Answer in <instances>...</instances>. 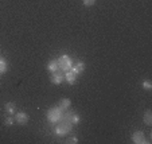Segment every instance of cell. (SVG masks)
Returning <instances> with one entry per match:
<instances>
[{
    "label": "cell",
    "mask_w": 152,
    "mask_h": 144,
    "mask_svg": "<svg viewBox=\"0 0 152 144\" xmlns=\"http://www.w3.org/2000/svg\"><path fill=\"white\" fill-rule=\"evenodd\" d=\"M72 66H73V62L70 59V57H67V55H62L58 59V69L63 70V72H67V70L72 69Z\"/></svg>",
    "instance_id": "obj_3"
},
{
    "label": "cell",
    "mask_w": 152,
    "mask_h": 144,
    "mask_svg": "<svg viewBox=\"0 0 152 144\" xmlns=\"http://www.w3.org/2000/svg\"><path fill=\"white\" fill-rule=\"evenodd\" d=\"M67 143H73V144H75V143H78V140H77V137H70L69 140H67Z\"/></svg>",
    "instance_id": "obj_18"
},
{
    "label": "cell",
    "mask_w": 152,
    "mask_h": 144,
    "mask_svg": "<svg viewBox=\"0 0 152 144\" xmlns=\"http://www.w3.org/2000/svg\"><path fill=\"white\" fill-rule=\"evenodd\" d=\"M47 69L50 70V72H57L58 69V61H50L49 65H47Z\"/></svg>",
    "instance_id": "obj_12"
},
{
    "label": "cell",
    "mask_w": 152,
    "mask_h": 144,
    "mask_svg": "<svg viewBox=\"0 0 152 144\" xmlns=\"http://www.w3.org/2000/svg\"><path fill=\"white\" fill-rule=\"evenodd\" d=\"M143 88H144V89H145V90H149V89H151V88H152V84H151V82H149L148 80H147V81H144V82H143Z\"/></svg>",
    "instance_id": "obj_16"
},
{
    "label": "cell",
    "mask_w": 152,
    "mask_h": 144,
    "mask_svg": "<svg viewBox=\"0 0 152 144\" xmlns=\"http://www.w3.org/2000/svg\"><path fill=\"white\" fill-rule=\"evenodd\" d=\"M65 80V74H61V73H57V72H53V74L50 75V81H51L54 85H59L63 82Z\"/></svg>",
    "instance_id": "obj_5"
},
{
    "label": "cell",
    "mask_w": 152,
    "mask_h": 144,
    "mask_svg": "<svg viewBox=\"0 0 152 144\" xmlns=\"http://www.w3.org/2000/svg\"><path fill=\"white\" fill-rule=\"evenodd\" d=\"M70 105H72V101H70L69 98H62V100L59 101V104H58V108H59L61 110H63V112H66L70 108Z\"/></svg>",
    "instance_id": "obj_8"
},
{
    "label": "cell",
    "mask_w": 152,
    "mask_h": 144,
    "mask_svg": "<svg viewBox=\"0 0 152 144\" xmlns=\"http://www.w3.org/2000/svg\"><path fill=\"white\" fill-rule=\"evenodd\" d=\"M15 123V118H12V117H7L6 120H4V124L7 125V127H10V125H12Z\"/></svg>",
    "instance_id": "obj_15"
},
{
    "label": "cell",
    "mask_w": 152,
    "mask_h": 144,
    "mask_svg": "<svg viewBox=\"0 0 152 144\" xmlns=\"http://www.w3.org/2000/svg\"><path fill=\"white\" fill-rule=\"evenodd\" d=\"M6 70H7V64H6V61L0 58V73L3 74V73H6Z\"/></svg>",
    "instance_id": "obj_14"
},
{
    "label": "cell",
    "mask_w": 152,
    "mask_h": 144,
    "mask_svg": "<svg viewBox=\"0 0 152 144\" xmlns=\"http://www.w3.org/2000/svg\"><path fill=\"white\" fill-rule=\"evenodd\" d=\"M63 117L67 118V120H69L70 123H72V124H78V123H80V116L75 115V113L73 112V110H69V109H67Z\"/></svg>",
    "instance_id": "obj_4"
},
{
    "label": "cell",
    "mask_w": 152,
    "mask_h": 144,
    "mask_svg": "<svg viewBox=\"0 0 152 144\" xmlns=\"http://www.w3.org/2000/svg\"><path fill=\"white\" fill-rule=\"evenodd\" d=\"M70 70H72L73 73H75V74H80V73H82L83 70H85V64H83V62H77L75 65H73Z\"/></svg>",
    "instance_id": "obj_9"
},
{
    "label": "cell",
    "mask_w": 152,
    "mask_h": 144,
    "mask_svg": "<svg viewBox=\"0 0 152 144\" xmlns=\"http://www.w3.org/2000/svg\"><path fill=\"white\" fill-rule=\"evenodd\" d=\"M132 141L136 144H143V143H147L145 137H144V133L141 131H136L135 133L132 135Z\"/></svg>",
    "instance_id": "obj_7"
},
{
    "label": "cell",
    "mask_w": 152,
    "mask_h": 144,
    "mask_svg": "<svg viewBox=\"0 0 152 144\" xmlns=\"http://www.w3.org/2000/svg\"><path fill=\"white\" fill-rule=\"evenodd\" d=\"M72 127H73L72 123H70L67 118L62 117L58 121V125H57V128H55V133H57L58 136H65L66 133H69L70 131H72Z\"/></svg>",
    "instance_id": "obj_1"
},
{
    "label": "cell",
    "mask_w": 152,
    "mask_h": 144,
    "mask_svg": "<svg viewBox=\"0 0 152 144\" xmlns=\"http://www.w3.org/2000/svg\"><path fill=\"white\" fill-rule=\"evenodd\" d=\"M82 3H83V6L90 7V6H93V4L96 3V0H82Z\"/></svg>",
    "instance_id": "obj_17"
},
{
    "label": "cell",
    "mask_w": 152,
    "mask_h": 144,
    "mask_svg": "<svg viewBox=\"0 0 152 144\" xmlns=\"http://www.w3.org/2000/svg\"><path fill=\"white\" fill-rule=\"evenodd\" d=\"M65 80H66L69 84H74L75 80H77V74H75V73H73L72 70H67L66 74H65Z\"/></svg>",
    "instance_id": "obj_10"
},
{
    "label": "cell",
    "mask_w": 152,
    "mask_h": 144,
    "mask_svg": "<svg viewBox=\"0 0 152 144\" xmlns=\"http://www.w3.org/2000/svg\"><path fill=\"white\" fill-rule=\"evenodd\" d=\"M144 123H145L148 127L152 125V112L151 110H147V112L144 113Z\"/></svg>",
    "instance_id": "obj_11"
},
{
    "label": "cell",
    "mask_w": 152,
    "mask_h": 144,
    "mask_svg": "<svg viewBox=\"0 0 152 144\" xmlns=\"http://www.w3.org/2000/svg\"><path fill=\"white\" fill-rule=\"evenodd\" d=\"M63 117V110H61L58 107H53L47 112V118L50 120V123H58L61 118Z\"/></svg>",
    "instance_id": "obj_2"
},
{
    "label": "cell",
    "mask_w": 152,
    "mask_h": 144,
    "mask_svg": "<svg viewBox=\"0 0 152 144\" xmlns=\"http://www.w3.org/2000/svg\"><path fill=\"white\" fill-rule=\"evenodd\" d=\"M6 110L8 113H14L15 112V104L14 102H7L6 104Z\"/></svg>",
    "instance_id": "obj_13"
},
{
    "label": "cell",
    "mask_w": 152,
    "mask_h": 144,
    "mask_svg": "<svg viewBox=\"0 0 152 144\" xmlns=\"http://www.w3.org/2000/svg\"><path fill=\"white\" fill-rule=\"evenodd\" d=\"M15 121H16L18 124H20V125L27 124V121H28V115L24 113V112H18L16 116H15Z\"/></svg>",
    "instance_id": "obj_6"
}]
</instances>
